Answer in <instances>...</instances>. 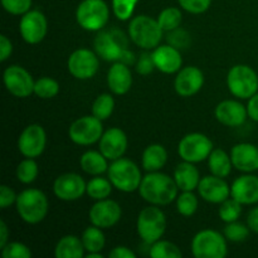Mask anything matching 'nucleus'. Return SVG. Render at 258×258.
<instances>
[{"instance_id":"obj_10","label":"nucleus","mask_w":258,"mask_h":258,"mask_svg":"<svg viewBox=\"0 0 258 258\" xmlns=\"http://www.w3.org/2000/svg\"><path fill=\"white\" fill-rule=\"evenodd\" d=\"M126 47L127 40L125 34L118 30L101 32L95 39V49L97 54L110 62H118Z\"/></svg>"},{"instance_id":"obj_20","label":"nucleus","mask_w":258,"mask_h":258,"mask_svg":"<svg viewBox=\"0 0 258 258\" xmlns=\"http://www.w3.org/2000/svg\"><path fill=\"white\" fill-rule=\"evenodd\" d=\"M204 82L203 73L197 67H185L175 78V91L183 97H189L198 92Z\"/></svg>"},{"instance_id":"obj_6","label":"nucleus","mask_w":258,"mask_h":258,"mask_svg":"<svg viewBox=\"0 0 258 258\" xmlns=\"http://www.w3.org/2000/svg\"><path fill=\"white\" fill-rule=\"evenodd\" d=\"M108 15L110 10L103 0H83L76 13L78 24L87 30L102 29L107 23Z\"/></svg>"},{"instance_id":"obj_46","label":"nucleus","mask_w":258,"mask_h":258,"mask_svg":"<svg viewBox=\"0 0 258 258\" xmlns=\"http://www.w3.org/2000/svg\"><path fill=\"white\" fill-rule=\"evenodd\" d=\"M168 40L171 43V45L175 48H184L189 43V35L185 30H178V28L174 30H170Z\"/></svg>"},{"instance_id":"obj_47","label":"nucleus","mask_w":258,"mask_h":258,"mask_svg":"<svg viewBox=\"0 0 258 258\" xmlns=\"http://www.w3.org/2000/svg\"><path fill=\"white\" fill-rule=\"evenodd\" d=\"M14 202H17V196H15L14 191L10 188H8L7 185H3L0 188V207L7 208V207H9Z\"/></svg>"},{"instance_id":"obj_42","label":"nucleus","mask_w":258,"mask_h":258,"mask_svg":"<svg viewBox=\"0 0 258 258\" xmlns=\"http://www.w3.org/2000/svg\"><path fill=\"white\" fill-rule=\"evenodd\" d=\"M2 254L4 258H29L32 256V252L25 244L13 242V243H7L3 247Z\"/></svg>"},{"instance_id":"obj_14","label":"nucleus","mask_w":258,"mask_h":258,"mask_svg":"<svg viewBox=\"0 0 258 258\" xmlns=\"http://www.w3.org/2000/svg\"><path fill=\"white\" fill-rule=\"evenodd\" d=\"M23 39L29 44H37L47 34V19L38 10L25 13L19 24Z\"/></svg>"},{"instance_id":"obj_1","label":"nucleus","mask_w":258,"mask_h":258,"mask_svg":"<svg viewBox=\"0 0 258 258\" xmlns=\"http://www.w3.org/2000/svg\"><path fill=\"white\" fill-rule=\"evenodd\" d=\"M178 185L166 174L151 171L141 180L139 191L146 202L155 206H166L176 198Z\"/></svg>"},{"instance_id":"obj_8","label":"nucleus","mask_w":258,"mask_h":258,"mask_svg":"<svg viewBox=\"0 0 258 258\" xmlns=\"http://www.w3.org/2000/svg\"><path fill=\"white\" fill-rule=\"evenodd\" d=\"M228 88L236 97L251 98L258 90V77L248 66H234L227 77Z\"/></svg>"},{"instance_id":"obj_24","label":"nucleus","mask_w":258,"mask_h":258,"mask_svg":"<svg viewBox=\"0 0 258 258\" xmlns=\"http://www.w3.org/2000/svg\"><path fill=\"white\" fill-rule=\"evenodd\" d=\"M232 163L242 171L258 170V148L252 144H238L232 149Z\"/></svg>"},{"instance_id":"obj_22","label":"nucleus","mask_w":258,"mask_h":258,"mask_svg":"<svg viewBox=\"0 0 258 258\" xmlns=\"http://www.w3.org/2000/svg\"><path fill=\"white\" fill-rule=\"evenodd\" d=\"M232 198L241 204H253L258 202V178L254 175L239 176L231 188Z\"/></svg>"},{"instance_id":"obj_26","label":"nucleus","mask_w":258,"mask_h":258,"mask_svg":"<svg viewBox=\"0 0 258 258\" xmlns=\"http://www.w3.org/2000/svg\"><path fill=\"white\" fill-rule=\"evenodd\" d=\"M199 178L201 176H199L198 169L193 165V163H189V161L179 164L174 171V180L178 188L183 191H193L194 189L198 188L201 183Z\"/></svg>"},{"instance_id":"obj_18","label":"nucleus","mask_w":258,"mask_h":258,"mask_svg":"<svg viewBox=\"0 0 258 258\" xmlns=\"http://www.w3.org/2000/svg\"><path fill=\"white\" fill-rule=\"evenodd\" d=\"M127 148V138L121 128H108L100 139V150L110 160H116L123 155Z\"/></svg>"},{"instance_id":"obj_5","label":"nucleus","mask_w":258,"mask_h":258,"mask_svg":"<svg viewBox=\"0 0 258 258\" xmlns=\"http://www.w3.org/2000/svg\"><path fill=\"white\" fill-rule=\"evenodd\" d=\"M166 219L163 212L156 207L143 209L138 218V233L144 242L155 243L165 232Z\"/></svg>"},{"instance_id":"obj_2","label":"nucleus","mask_w":258,"mask_h":258,"mask_svg":"<svg viewBox=\"0 0 258 258\" xmlns=\"http://www.w3.org/2000/svg\"><path fill=\"white\" fill-rule=\"evenodd\" d=\"M17 211L20 218L29 224H37L48 213V201L38 189H27L17 197Z\"/></svg>"},{"instance_id":"obj_19","label":"nucleus","mask_w":258,"mask_h":258,"mask_svg":"<svg viewBox=\"0 0 258 258\" xmlns=\"http://www.w3.org/2000/svg\"><path fill=\"white\" fill-rule=\"evenodd\" d=\"M199 194L202 198L211 203H223L226 199H228L231 194L228 184L219 176H206L201 180L198 185Z\"/></svg>"},{"instance_id":"obj_33","label":"nucleus","mask_w":258,"mask_h":258,"mask_svg":"<svg viewBox=\"0 0 258 258\" xmlns=\"http://www.w3.org/2000/svg\"><path fill=\"white\" fill-rule=\"evenodd\" d=\"M111 184L107 179L105 178H95L90 180V183L86 186V191L88 196L97 201H102V199L107 198L111 194Z\"/></svg>"},{"instance_id":"obj_48","label":"nucleus","mask_w":258,"mask_h":258,"mask_svg":"<svg viewBox=\"0 0 258 258\" xmlns=\"http://www.w3.org/2000/svg\"><path fill=\"white\" fill-rule=\"evenodd\" d=\"M12 43L5 35H0V60L4 62L12 54Z\"/></svg>"},{"instance_id":"obj_30","label":"nucleus","mask_w":258,"mask_h":258,"mask_svg":"<svg viewBox=\"0 0 258 258\" xmlns=\"http://www.w3.org/2000/svg\"><path fill=\"white\" fill-rule=\"evenodd\" d=\"M106 156L102 153L97 151H87L81 158V166L87 174L98 175V174L105 173L108 169Z\"/></svg>"},{"instance_id":"obj_4","label":"nucleus","mask_w":258,"mask_h":258,"mask_svg":"<svg viewBox=\"0 0 258 258\" xmlns=\"http://www.w3.org/2000/svg\"><path fill=\"white\" fill-rule=\"evenodd\" d=\"M108 178L115 188L126 193L139 189L143 180L138 165L134 161L122 158L116 159L108 166Z\"/></svg>"},{"instance_id":"obj_40","label":"nucleus","mask_w":258,"mask_h":258,"mask_svg":"<svg viewBox=\"0 0 258 258\" xmlns=\"http://www.w3.org/2000/svg\"><path fill=\"white\" fill-rule=\"evenodd\" d=\"M224 236L232 242H242L248 238L249 231L246 226L237 222H231L224 227Z\"/></svg>"},{"instance_id":"obj_9","label":"nucleus","mask_w":258,"mask_h":258,"mask_svg":"<svg viewBox=\"0 0 258 258\" xmlns=\"http://www.w3.org/2000/svg\"><path fill=\"white\" fill-rule=\"evenodd\" d=\"M179 155L189 163H199L209 158L213 151V144L203 134H189L181 139L178 146Z\"/></svg>"},{"instance_id":"obj_34","label":"nucleus","mask_w":258,"mask_h":258,"mask_svg":"<svg viewBox=\"0 0 258 258\" xmlns=\"http://www.w3.org/2000/svg\"><path fill=\"white\" fill-rule=\"evenodd\" d=\"M158 23L163 30H174L180 25L181 12L178 8H168L159 14Z\"/></svg>"},{"instance_id":"obj_53","label":"nucleus","mask_w":258,"mask_h":258,"mask_svg":"<svg viewBox=\"0 0 258 258\" xmlns=\"http://www.w3.org/2000/svg\"><path fill=\"white\" fill-rule=\"evenodd\" d=\"M87 258H102V254H100L98 252H90V253L86 256Z\"/></svg>"},{"instance_id":"obj_12","label":"nucleus","mask_w":258,"mask_h":258,"mask_svg":"<svg viewBox=\"0 0 258 258\" xmlns=\"http://www.w3.org/2000/svg\"><path fill=\"white\" fill-rule=\"evenodd\" d=\"M100 62L90 49H78L68 58V70L78 80H88L97 73Z\"/></svg>"},{"instance_id":"obj_23","label":"nucleus","mask_w":258,"mask_h":258,"mask_svg":"<svg viewBox=\"0 0 258 258\" xmlns=\"http://www.w3.org/2000/svg\"><path fill=\"white\" fill-rule=\"evenodd\" d=\"M153 59L155 67L164 73H174L180 70L181 55L179 50L173 45H161L156 47L153 53Z\"/></svg>"},{"instance_id":"obj_50","label":"nucleus","mask_w":258,"mask_h":258,"mask_svg":"<svg viewBox=\"0 0 258 258\" xmlns=\"http://www.w3.org/2000/svg\"><path fill=\"white\" fill-rule=\"evenodd\" d=\"M247 112H248V116L252 118V120L257 121L258 122V93H256V95H253L251 98H249Z\"/></svg>"},{"instance_id":"obj_38","label":"nucleus","mask_w":258,"mask_h":258,"mask_svg":"<svg viewBox=\"0 0 258 258\" xmlns=\"http://www.w3.org/2000/svg\"><path fill=\"white\" fill-rule=\"evenodd\" d=\"M17 176L22 183L29 184L38 176V165L32 158L23 160L17 168Z\"/></svg>"},{"instance_id":"obj_52","label":"nucleus","mask_w":258,"mask_h":258,"mask_svg":"<svg viewBox=\"0 0 258 258\" xmlns=\"http://www.w3.org/2000/svg\"><path fill=\"white\" fill-rule=\"evenodd\" d=\"M0 234H2L0 236V248H3L8 241V227L4 221L0 222Z\"/></svg>"},{"instance_id":"obj_29","label":"nucleus","mask_w":258,"mask_h":258,"mask_svg":"<svg viewBox=\"0 0 258 258\" xmlns=\"http://www.w3.org/2000/svg\"><path fill=\"white\" fill-rule=\"evenodd\" d=\"M209 170L212 174L219 178H226L229 175L232 169V159L221 149H216L209 155Z\"/></svg>"},{"instance_id":"obj_25","label":"nucleus","mask_w":258,"mask_h":258,"mask_svg":"<svg viewBox=\"0 0 258 258\" xmlns=\"http://www.w3.org/2000/svg\"><path fill=\"white\" fill-rule=\"evenodd\" d=\"M107 83L110 90L116 95H125L133 85V76L130 70L123 63H115L107 75Z\"/></svg>"},{"instance_id":"obj_13","label":"nucleus","mask_w":258,"mask_h":258,"mask_svg":"<svg viewBox=\"0 0 258 258\" xmlns=\"http://www.w3.org/2000/svg\"><path fill=\"white\" fill-rule=\"evenodd\" d=\"M4 83L7 90L17 97H28L34 92L35 82L20 66H10L4 71Z\"/></svg>"},{"instance_id":"obj_11","label":"nucleus","mask_w":258,"mask_h":258,"mask_svg":"<svg viewBox=\"0 0 258 258\" xmlns=\"http://www.w3.org/2000/svg\"><path fill=\"white\" fill-rule=\"evenodd\" d=\"M70 138L78 145H91L102 138V123L96 116H85L71 125Z\"/></svg>"},{"instance_id":"obj_51","label":"nucleus","mask_w":258,"mask_h":258,"mask_svg":"<svg viewBox=\"0 0 258 258\" xmlns=\"http://www.w3.org/2000/svg\"><path fill=\"white\" fill-rule=\"evenodd\" d=\"M247 223H248V227L252 231L257 232L258 233V207L249 212L248 218H247Z\"/></svg>"},{"instance_id":"obj_44","label":"nucleus","mask_w":258,"mask_h":258,"mask_svg":"<svg viewBox=\"0 0 258 258\" xmlns=\"http://www.w3.org/2000/svg\"><path fill=\"white\" fill-rule=\"evenodd\" d=\"M184 10L193 14H201L211 7L212 0H178Z\"/></svg>"},{"instance_id":"obj_37","label":"nucleus","mask_w":258,"mask_h":258,"mask_svg":"<svg viewBox=\"0 0 258 258\" xmlns=\"http://www.w3.org/2000/svg\"><path fill=\"white\" fill-rule=\"evenodd\" d=\"M59 91V85L57 81L49 77L39 78L34 83V93L40 98H52Z\"/></svg>"},{"instance_id":"obj_3","label":"nucleus","mask_w":258,"mask_h":258,"mask_svg":"<svg viewBox=\"0 0 258 258\" xmlns=\"http://www.w3.org/2000/svg\"><path fill=\"white\" fill-rule=\"evenodd\" d=\"M128 34L136 45L145 49L158 47L163 38V29L158 20L148 15H139L131 20L128 25Z\"/></svg>"},{"instance_id":"obj_36","label":"nucleus","mask_w":258,"mask_h":258,"mask_svg":"<svg viewBox=\"0 0 258 258\" xmlns=\"http://www.w3.org/2000/svg\"><path fill=\"white\" fill-rule=\"evenodd\" d=\"M241 213L242 204L234 198L226 199L219 208V217L222 218V221L227 222V223L236 222L241 216Z\"/></svg>"},{"instance_id":"obj_45","label":"nucleus","mask_w":258,"mask_h":258,"mask_svg":"<svg viewBox=\"0 0 258 258\" xmlns=\"http://www.w3.org/2000/svg\"><path fill=\"white\" fill-rule=\"evenodd\" d=\"M154 67H155V63H154L153 54L145 52L140 55V58H139L138 64H136V71H138V73H140V75L145 76L153 72Z\"/></svg>"},{"instance_id":"obj_7","label":"nucleus","mask_w":258,"mask_h":258,"mask_svg":"<svg viewBox=\"0 0 258 258\" xmlns=\"http://www.w3.org/2000/svg\"><path fill=\"white\" fill-rule=\"evenodd\" d=\"M191 251L197 258H224L227 256L226 239L218 232L204 229L194 237Z\"/></svg>"},{"instance_id":"obj_17","label":"nucleus","mask_w":258,"mask_h":258,"mask_svg":"<svg viewBox=\"0 0 258 258\" xmlns=\"http://www.w3.org/2000/svg\"><path fill=\"white\" fill-rule=\"evenodd\" d=\"M86 183L78 174L68 173L58 176L54 181L53 190L62 201H76L86 191Z\"/></svg>"},{"instance_id":"obj_35","label":"nucleus","mask_w":258,"mask_h":258,"mask_svg":"<svg viewBox=\"0 0 258 258\" xmlns=\"http://www.w3.org/2000/svg\"><path fill=\"white\" fill-rule=\"evenodd\" d=\"M153 258H180L181 252L175 244L166 241H156L150 249Z\"/></svg>"},{"instance_id":"obj_39","label":"nucleus","mask_w":258,"mask_h":258,"mask_svg":"<svg viewBox=\"0 0 258 258\" xmlns=\"http://www.w3.org/2000/svg\"><path fill=\"white\" fill-rule=\"evenodd\" d=\"M176 208L181 216H193L198 208V199L191 191H184L176 201Z\"/></svg>"},{"instance_id":"obj_32","label":"nucleus","mask_w":258,"mask_h":258,"mask_svg":"<svg viewBox=\"0 0 258 258\" xmlns=\"http://www.w3.org/2000/svg\"><path fill=\"white\" fill-rule=\"evenodd\" d=\"M113 107H115L113 98L108 93H103V95L98 96L95 102H93L92 113L93 116H96V117L102 121L110 117L113 111Z\"/></svg>"},{"instance_id":"obj_31","label":"nucleus","mask_w":258,"mask_h":258,"mask_svg":"<svg viewBox=\"0 0 258 258\" xmlns=\"http://www.w3.org/2000/svg\"><path fill=\"white\" fill-rule=\"evenodd\" d=\"M82 243L88 252H100L105 246V236L98 227H90L83 232Z\"/></svg>"},{"instance_id":"obj_15","label":"nucleus","mask_w":258,"mask_h":258,"mask_svg":"<svg viewBox=\"0 0 258 258\" xmlns=\"http://www.w3.org/2000/svg\"><path fill=\"white\" fill-rule=\"evenodd\" d=\"M20 153L27 158H37L45 148V131L40 125H29L18 140Z\"/></svg>"},{"instance_id":"obj_43","label":"nucleus","mask_w":258,"mask_h":258,"mask_svg":"<svg viewBox=\"0 0 258 258\" xmlns=\"http://www.w3.org/2000/svg\"><path fill=\"white\" fill-rule=\"evenodd\" d=\"M2 4L10 14L20 15L29 12L32 7V0H2Z\"/></svg>"},{"instance_id":"obj_28","label":"nucleus","mask_w":258,"mask_h":258,"mask_svg":"<svg viewBox=\"0 0 258 258\" xmlns=\"http://www.w3.org/2000/svg\"><path fill=\"white\" fill-rule=\"evenodd\" d=\"M168 159L164 146L154 144L148 146L143 154V166L148 171H156L163 168Z\"/></svg>"},{"instance_id":"obj_27","label":"nucleus","mask_w":258,"mask_h":258,"mask_svg":"<svg viewBox=\"0 0 258 258\" xmlns=\"http://www.w3.org/2000/svg\"><path fill=\"white\" fill-rule=\"evenodd\" d=\"M83 251L85 246L82 239L76 236H66L55 246L54 254L57 258H81Z\"/></svg>"},{"instance_id":"obj_49","label":"nucleus","mask_w":258,"mask_h":258,"mask_svg":"<svg viewBox=\"0 0 258 258\" xmlns=\"http://www.w3.org/2000/svg\"><path fill=\"white\" fill-rule=\"evenodd\" d=\"M111 258H135L136 254L127 247H116L108 253Z\"/></svg>"},{"instance_id":"obj_16","label":"nucleus","mask_w":258,"mask_h":258,"mask_svg":"<svg viewBox=\"0 0 258 258\" xmlns=\"http://www.w3.org/2000/svg\"><path fill=\"white\" fill-rule=\"evenodd\" d=\"M121 218V208L116 202L102 199L91 208L90 221L98 228H110Z\"/></svg>"},{"instance_id":"obj_21","label":"nucleus","mask_w":258,"mask_h":258,"mask_svg":"<svg viewBox=\"0 0 258 258\" xmlns=\"http://www.w3.org/2000/svg\"><path fill=\"white\" fill-rule=\"evenodd\" d=\"M247 115H248V112L244 108V106L237 101H223L216 108L217 120L223 125L231 126V127L241 126L246 121Z\"/></svg>"},{"instance_id":"obj_41","label":"nucleus","mask_w":258,"mask_h":258,"mask_svg":"<svg viewBox=\"0 0 258 258\" xmlns=\"http://www.w3.org/2000/svg\"><path fill=\"white\" fill-rule=\"evenodd\" d=\"M139 0H112V9L120 20H127Z\"/></svg>"}]
</instances>
